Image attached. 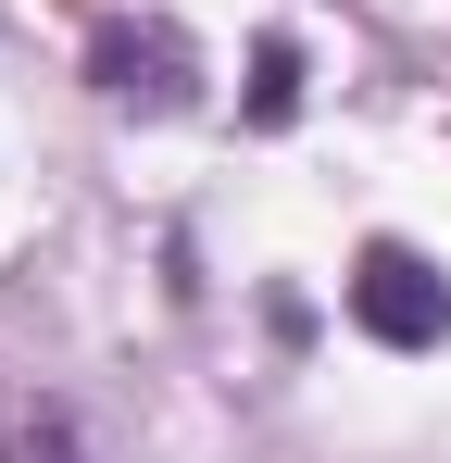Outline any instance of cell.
Listing matches in <instances>:
<instances>
[{
    "label": "cell",
    "instance_id": "obj_2",
    "mask_svg": "<svg viewBox=\"0 0 451 463\" xmlns=\"http://www.w3.org/2000/svg\"><path fill=\"white\" fill-rule=\"evenodd\" d=\"M88 76L113 88V100H139V113L201 100V63H188V38H176V25H101V38H88Z\"/></svg>",
    "mask_w": 451,
    "mask_h": 463
},
{
    "label": "cell",
    "instance_id": "obj_1",
    "mask_svg": "<svg viewBox=\"0 0 451 463\" xmlns=\"http://www.w3.org/2000/svg\"><path fill=\"white\" fill-rule=\"evenodd\" d=\"M351 326L389 338V351H439L451 338V276L427 250H401V238H364V263H351Z\"/></svg>",
    "mask_w": 451,
    "mask_h": 463
},
{
    "label": "cell",
    "instance_id": "obj_3",
    "mask_svg": "<svg viewBox=\"0 0 451 463\" xmlns=\"http://www.w3.org/2000/svg\"><path fill=\"white\" fill-rule=\"evenodd\" d=\"M289 113H301V51L264 38V51H251V126H289Z\"/></svg>",
    "mask_w": 451,
    "mask_h": 463
}]
</instances>
